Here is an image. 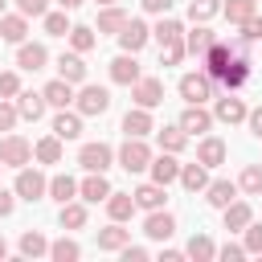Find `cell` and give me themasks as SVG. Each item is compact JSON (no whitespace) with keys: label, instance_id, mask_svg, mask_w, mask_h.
Masks as SVG:
<instances>
[{"label":"cell","instance_id":"f5cc1de1","mask_svg":"<svg viewBox=\"0 0 262 262\" xmlns=\"http://www.w3.org/2000/svg\"><path fill=\"white\" fill-rule=\"evenodd\" d=\"M217 258H225V262H242V258H246V246L225 242V246H217Z\"/></svg>","mask_w":262,"mask_h":262},{"label":"cell","instance_id":"11a10c76","mask_svg":"<svg viewBox=\"0 0 262 262\" xmlns=\"http://www.w3.org/2000/svg\"><path fill=\"white\" fill-rule=\"evenodd\" d=\"M139 4H143V12H151V16H168L176 0H139Z\"/></svg>","mask_w":262,"mask_h":262},{"label":"cell","instance_id":"f907efd6","mask_svg":"<svg viewBox=\"0 0 262 262\" xmlns=\"http://www.w3.org/2000/svg\"><path fill=\"white\" fill-rule=\"evenodd\" d=\"M16 102H8V98H0V131H12L16 127Z\"/></svg>","mask_w":262,"mask_h":262},{"label":"cell","instance_id":"ffe728a7","mask_svg":"<svg viewBox=\"0 0 262 262\" xmlns=\"http://www.w3.org/2000/svg\"><path fill=\"white\" fill-rule=\"evenodd\" d=\"M53 135H57L61 143L78 139V135H82V115H78V111H66V106H61V111L53 115Z\"/></svg>","mask_w":262,"mask_h":262},{"label":"cell","instance_id":"91938a15","mask_svg":"<svg viewBox=\"0 0 262 262\" xmlns=\"http://www.w3.org/2000/svg\"><path fill=\"white\" fill-rule=\"evenodd\" d=\"M57 4H61L66 12H74V8H82V0H57Z\"/></svg>","mask_w":262,"mask_h":262},{"label":"cell","instance_id":"94428289","mask_svg":"<svg viewBox=\"0 0 262 262\" xmlns=\"http://www.w3.org/2000/svg\"><path fill=\"white\" fill-rule=\"evenodd\" d=\"M4 254H8V242H4V237H0V258H4Z\"/></svg>","mask_w":262,"mask_h":262},{"label":"cell","instance_id":"ab89813d","mask_svg":"<svg viewBox=\"0 0 262 262\" xmlns=\"http://www.w3.org/2000/svg\"><path fill=\"white\" fill-rule=\"evenodd\" d=\"M237 192L262 196V164H246V168H242V176H237Z\"/></svg>","mask_w":262,"mask_h":262},{"label":"cell","instance_id":"4fadbf2b","mask_svg":"<svg viewBox=\"0 0 262 262\" xmlns=\"http://www.w3.org/2000/svg\"><path fill=\"white\" fill-rule=\"evenodd\" d=\"M213 119H217V123H229V127H233V123H246V102H242V98L229 90L225 98H217V106H213Z\"/></svg>","mask_w":262,"mask_h":262},{"label":"cell","instance_id":"836d02e7","mask_svg":"<svg viewBox=\"0 0 262 262\" xmlns=\"http://www.w3.org/2000/svg\"><path fill=\"white\" fill-rule=\"evenodd\" d=\"M49 196H53L57 205L74 201V196H78V180H74V176H66V172H57V176L49 180Z\"/></svg>","mask_w":262,"mask_h":262},{"label":"cell","instance_id":"816d5d0a","mask_svg":"<svg viewBox=\"0 0 262 262\" xmlns=\"http://www.w3.org/2000/svg\"><path fill=\"white\" fill-rule=\"evenodd\" d=\"M16 12L20 16H45L49 12V0H16Z\"/></svg>","mask_w":262,"mask_h":262},{"label":"cell","instance_id":"60d3db41","mask_svg":"<svg viewBox=\"0 0 262 262\" xmlns=\"http://www.w3.org/2000/svg\"><path fill=\"white\" fill-rule=\"evenodd\" d=\"M70 45H74V53H90L98 45V37L90 25H70Z\"/></svg>","mask_w":262,"mask_h":262},{"label":"cell","instance_id":"e7e4bbea","mask_svg":"<svg viewBox=\"0 0 262 262\" xmlns=\"http://www.w3.org/2000/svg\"><path fill=\"white\" fill-rule=\"evenodd\" d=\"M0 168H4V164H0Z\"/></svg>","mask_w":262,"mask_h":262},{"label":"cell","instance_id":"6f0895ef","mask_svg":"<svg viewBox=\"0 0 262 262\" xmlns=\"http://www.w3.org/2000/svg\"><path fill=\"white\" fill-rule=\"evenodd\" d=\"M246 123H250V131L262 139V106H254V111H246Z\"/></svg>","mask_w":262,"mask_h":262},{"label":"cell","instance_id":"7bdbcfd3","mask_svg":"<svg viewBox=\"0 0 262 262\" xmlns=\"http://www.w3.org/2000/svg\"><path fill=\"white\" fill-rule=\"evenodd\" d=\"M82 225H86V205L66 201L61 205V229H82Z\"/></svg>","mask_w":262,"mask_h":262},{"label":"cell","instance_id":"277c9868","mask_svg":"<svg viewBox=\"0 0 262 262\" xmlns=\"http://www.w3.org/2000/svg\"><path fill=\"white\" fill-rule=\"evenodd\" d=\"M78 164L86 168V172H106L111 164H115V151H111V143H82V151H78Z\"/></svg>","mask_w":262,"mask_h":262},{"label":"cell","instance_id":"5b68a950","mask_svg":"<svg viewBox=\"0 0 262 262\" xmlns=\"http://www.w3.org/2000/svg\"><path fill=\"white\" fill-rule=\"evenodd\" d=\"M147 164H151V147H147L143 139H127V143L119 147V168H127V172H147Z\"/></svg>","mask_w":262,"mask_h":262},{"label":"cell","instance_id":"e575fe53","mask_svg":"<svg viewBox=\"0 0 262 262\" xmlns=\"http://www.w3.org/2000/svg\"><path fill=\"white\" fill-rule=\"evenodd\" d=\"M20 254H25V258H41V254H49V237H45L41 229H25V233H20Z\"/></svg>","mask_w":262,"mask_h":262},{"label":"cell","instance_id":"cb8c5ba5","mask_svg":"<svg viewBox=\"0 0 262 262\" xmlns=\"http://www.w3.org/2000/svg\"><path fill=\"white\" fill-rule=\"evenodd\" d=\"M127 242H131V229H123V221H111L106 229H98V250L106 254H119Z\"/></svg>","mask_w":262,"mask_h":262},{"label":"cell","instance_id":"8992f818","mask_svg":"<svg viewBox=\"0 0 262 262\" xmlns=\"http://www.w3.org/2000/svg\"><path fill=\"white\" fill-rule=\"evenodd\" d=\"M147 37H151V29H147L143 20H135V16H127V25L119 29V45H123V53H139V49L147 45Z\"/></svg>","mask_w":262,"mask_h":262},{"label":"cell","instance_id":"9f6ffc18","mask_svg":"<svg viewBox=\"0 0 262 262\" xmlns=\"http://www.w3.org/2000/svg\"><path fill=\"white\" fill-rule=\"evenodd\" d=\"M12 209H16V192L0 188V217H12Z\"/></svg>","mask_w":262,"mask_h":262},{"label":"cell","instance_id":"7a4b0ae2","mask_svg":"<svg viewBox=\"0 0 262 262\" xmlns=\"http://www.w3.org/2000/svg\"><path fill=\"white\" fill-rule=\"evenodd\" d=\"M12 192H16V201H41L45 192H49V180L37 172V168H16V184H12Z\"/></svg>","mask_w":262,"mask_h":262},{"label":"cell","instance_id":"74e56055","mask_svg":"<svg viewBox=\"0 0 262 262\" xmlns=\"http://www.w3.org/2000/svg\"><path fill=\"white\" fill-rule=\"evenodd\" d=\"M33 156H37L41 164H61V139H57V135L37 139V143H33Z\"/></svg>","mask_w":262,"mask_h":262},{"label":"cell","instance_id":"d4e9b609","mask_svg":"<svg viewBox=\"0 0 262 262\" xmlns=\"http://www.w3.org/2000/svg\"><path fill=\"white\" fill-rule=\"evenodd\" d=\"M29 37V16H20V12H0V41H12V45H20Z\"/></svg>","mask_w":262,"mask_h":262},{"label":"cell","instance_id":"6da1fadb","mask_svg":"<svg viewBox=\"0 0 262 262\" xmlns=\"http://www.w3.org/2000/svg\"><path fill=\"white\" fill-rule=\"evenodd\" d=\"M74 106H78V115L86 119H94V115H106L111 111V90L106 86H94V82H82V90L74 94Z\"/></svg>","mask_w":262,"mask_h":262},{"label":"cell","instance_id":"52a82bcc","mask_svg":"<svg viewBox=\"0 0 262 262\" xmlns=\"http://www.w3.org/2000/svg\"><path fill=\"white\" fill-rule=\"evenodd\" d=\"M131 98H135V106L151 111V106L164 102V82H160V78H139V82L131 86Z\"/></svg>","mask_w":262,"mask_h":262},{"label":"cell","instance_id":"1f68e13d","mask_svg":"<svg viewBox=\"0 0 262 262\" xmlns=\"http://www.w3.org/2000/svg\"><path fill=\"white\" fill-rule=\"evenodd\" d=\"M258 12V0H225L221 4V16L229 20V25H242V20H250Z\"/></svg>","mask_w":262,"mask_h":262},{"label":"cell","instance_id":"d590c367","mask_svg":"<svg viewBox=\"0 0 262 262\" xmlns=\"http://www.w3.org/2000/svg\"><path fill=\"white\" fill-rule=\"evenodd\" d=\"M123 25H127V12L115 8V4H102V12H98V33H115V37H119Z\"/></svg>","mask_w":262,"mask_h":262},{"label":"cell","instance_id":"5bb4252c","mask_svg":"<svg viewBox=\"0 0 262 262\" xmlns=\"http://www.w3.org/2000/svg\"><path fill=\"white\" fill-rule=\"evenodd\" d=\"M156 127H151V111H143V106H131L127 115H123V135L127 139H143V135H151Z\"/></svg>","mask_w":262,"mask_h":262},{"label":"cell","instance_id":"f1b7e54d","mask_svg":"<svg viewBox=\"0 0 262 262\" xmlns=\"http://www.w3.org/2000/svg\"><path fill=\"white\" fill-rule=\"evenodd\" d=\"M41 94H45V102H49V106H57V111L74 102V86H70L66 78H53V82H45V90H41Z\"/></svg>","mask_w":262,"mask_h":262},{"label":"cell","instance_id":"be15d7a7","mask_svg":"<svg viewBox=\"0 0 262 262\" xmlns=\"http://www.w3.org/2000/svg\"><path fill=\"white\" fill-rule=\"evenodd\" d=\"M4 4H8V0H0V12H4Z\"/></svg>","mask_w":262,"mask_h":262},{"label":"cell","instance_id":"44dd1931","mask_svg":"<svg viewBox=\"0 0 262 262\" xmlns=\"http://www.w3.org/2000/svg\"><path fill=\"white\" fill-rule=\"evenodd\" d=\"M78 196H82V201H90V205H98V201H106V196H111V180H106L102 172H86V180L78 184Z\"/></svg>","mask_w":262,"mask_h":262},{"label":"cell","instance_id":"603a6c76","mask_svg":"<svg viewBox=\"0 0 262 262\" xmlns=\"http://www.w3.org/2000/svg\"><path fill=\"white\" fill-rule=\"evenodd\" d=\"M57 78H66L70 86H82V82H86V61H82V53H61V57H57Z\"/></svg>","mask_w":262,"mask_h":262},{"label":"cell","instance_id":"681fc988","mask_svg":"<svg viewBox=\"0 0 262 262\" xmlns=\"http://www.w3.org/2000/svg\"><path fill=\"white\" fill-rule=\"evenodd\" d=\"M16 94H20V78L12 70H4L0 74V98H16Z\"/></svg>","mask_w":262,"mask_h":262},{"label":"cell","instance_id":"6125c7cd","mask_svg":"<svg viewBox=\"0 0 262 262\" xmlns=\"http://www.w3.org/2000/svg\"><path fill=\"white\" fill-rule=\"evenodd\" d=\"M94 4H115V0H94Z\"/></svg>","mask_w":262,"mask_h":262},{"label":"cell","instance_id":"7dc6e473","mask_svg":"<svg viewBox=\"0 0 262 262\" xmlns=\"http://www.w3.org/2000/svg\"><path fill=\"white\" fill-rule=\"evenodd\" d=\"M164 53H160V61L164 66H180V57H184V37L180 41H168V45H160Z\"/></svg>","mask_w":262,"mask_h":262},{"label":"cell","instance_id":"b9f144b4","mask_svg":"<svg viewBox=\"0 0 262 262\" xmlns=\"http://www.w3.org/2000/svg\"><path fill=\"white\" fill-rule=\"evenodd\" d=\"M156 139H160V151H184V143H188V135L180 131V123L176 127H160Z\"/></svg>","mask_w":262,"mask_h":262},{"label":"cell","instance_id":"4316f807","mask_svg":"<svg viewBox=\"0 0 262 262\" xmlns=\"http://www.w3.org/2000/svg\"><path fill=\"white\" fill-rule=\"evenodd\" d=\"M213 41H217V37H213V29H205V20H196V29H192V33H184V53L205 57V49H209Z\"/></svg>","mask_w":262,"mask_h":262},{"label":"cell","instance_id":"f546056e","mask_svg":"<svg viewBox=\"0 0 262 262\" xmlns=\"http://www.w3.org/2000/svg\"><path fill=\"white\" fill-rule=\"evenodd\" d=\"M106 213H111V221H131V213H135V196L111 188V196H106Z\"/></svg>","mask_w":262,"mask_h":262},{"label":"cell","instance_id":"ac0fdd59","mask_svg":"<svg viewBox=\"0 0 262 262\" xmlns=\"http://www.w3.org/2000/svg\"><path fill=\"white\" fill-rule=\"evenodd\" d=\"M229 57H233V45L213 41V45L205 49V57H201V61H205V74H209V78H221V70L229 66Z\"/></svg>","mask_w":262,"mask_h":262},{"label":"cell","instance_id":"ee69618b","mask_svg":"<svg viewBox=\"0 0 262 262\" xmlns=\"http://www.w3.org/2000/svg\"><path fill=\"white\" fill-rule=\"evenodd\" d=\"M217 12H221V0H192V4H188V20H192V25H196V20H213Z\"/></svg>","mask_w":262,"mask_h":262},{"label":"cell","instance_id":"e0dca14e","mask_svg":"<svg viewBox=\"0 0 262 262\" xmlns=\"http://www.w3.org/2000/svg\"><path fill=\"white\" fill-rule=\"evenodd\" d=\"M131 196H135V209H147V213H151V209H164V201H168V184L147 180V184H139Z\"/></svg>","mask_w":262,"mask_h":262},{"label":"cell","instance_id":"2e32d148","mask_svg":"<svg viewBox=\"0 0 262 262\" xmlns=\"http://www.w3.org/2000/svg\"><path fill=\"white\" fill-rule=\"evenodd\" d=\"M147 172H151V180H156V184H172V180L180 176V164H176V151H160V156H151V164H147Z\"/></svg>","mask_w":262,"mask_h":262},{"label":"cell","instance_id":"9a60e30c","mask_svg":"<svg viewBox=\"0 0 262 262\" xmlns=\"http://www.w3.org/2000/svg\"><path fill=\"white\" fill-rule=\"evenodd\" d=\"M225 156H229V147H225V139H217V135H205V139L196 143V160H201L205 168H221Z\"/></svg>","mask_w":262,"mask_h":262},{"label":"cell","instance_id":"484cf974","mask_svg":"<svg viewBox=\"0 0 262 262\" xmlns=\"http://www.w3.org/2000/svg\"><path fill=\"white\" fill-rule=\"evenodd\" d=\"M221 213H225V229H229V233H242V229L254 221V209H250L246 201H229Z\"/></svg>","mask_w":262,"mask_h":262},{"label":"cell","instance_id":"d6986e66","mask_svg":"<svg viewBox=\"0 0 262 262\" xmlns=\"http://www.w3.org/2000/svg\"><path fill=\"white\" fill-rule=\"evenodd\" d=\"M45 106H49V102H45L41 90H20V94H16V115L29 119V123H37V119L45 115Z\"/></svg>","mask_w":262,"mask_h":262},{"label":"cell","instance_id":"4dcf8cb0","mask_svg":"<svg viewBox=\"0 0 262 262\" xmlns=\"http://www.w3.org/2000/svg\"><path fill=\"white\" fill-rule=\"evenodd\" d=\"M184 258L213 262V258H217V246H213V237H209V233H192V237H188V246H184Z\"/></svg>","mask_w":262,"mask_h":262},{"label":"cell","instance_id":"f35d334b","mask_svg":"<svg viewBox=\"0 0 262 262\" xmlns=\"http://www.w3.org/2000/svg\"><path fill=\"white\" fill-rule=\"evenodd\" d=\"M49 258L53 262H78L82 258V246L74 237H57V242H49Z\"/></svg>","mask_w":262,"mask_h":262},{"label":"cell","instance_id":"ba28073f","mask_svg":"<svg viewBox=\"0 0 262 262\" xmlns=\"http://www.w3.org/2000/svg\"><path fill=\"white\" fill-rule=\"evenodd\" d=\"M143 233H147L151 242H168V237L176 233V217H172L168 209H151L147 221H143Z\"/></svg>","mask_w":262,"mask_h":262},{"label":"cell","instance_id":"f6af8a7d","mask_svg":"<svg viewBox=\"0 0 262 262\" xmlns=\"http://www.w3.org/2000/svg\"><path fill=\"white\" fill-rule=\"evenodd\" d=\"M41 20H45V33H49V37H66V33H70V16H66V8H61V12H45Z\"/></svg>","mask_w":262,"mask_h":262},{"label":"cell","instance_id":"9c48e42d","mask_svg":"<svg viewBox=\"0 0 262 262\" xmlns=\"http://www.w3.org/2000/svg\"><path fill=\"white\" fill-rule=\"evenodd\" d=\"M213 94V78L209 74H184L180 78V98L184 102H205Z\"/></svg>","mask_w":262,"mask_h":262},{"label":"cell","instance_id":"d6a6232c","mask_svg":"<svg viewBox=\"0 0 262 262\" xmlns=\"http://www.w3.org/2000/svg\"><path fill=\"white\" fill-rule=\"evenodd\" d=\"M246 78H250V61H246V57H229V66L221 70V82H225V90H237Z\"/></svg>","mask_w":262,"mask_h":262},{"label":"cell","instance_id":"3957f363","mask_svg":"<svg viewBox=\"0 0 262 262\" xmlns=\"http://www.w3.org/2000/svg\"><path fill=\"white\" fill-rule=\"evenodd\" d=\"M33 160V143L25 135H4L0 139V164L4 168H25Z\"/></svg>","mask_w":262,"mask_h":262},{"label":"cell","instance_id":"8fae6325","mask_svg":"<svg viewBox=\"0 0 262 262\" xmlns=\"http://www.w3.org/2000/svg\"><path fill=\"white\" fill-rule=\"evenodd\" d=\"M45 61H49V49L41 45V41H20V49H16V66L20 70H45Z\"/></svg>","mask_w":262,"mask_h":262},{"label":"cell","instance_id":"db71d44e","mask_svg":"<svg viewBox=\"0 0 262 262\" xmlns=\"http://www.w3.org/2000/svg\"><path fill=\"white\" fill-rule=\"evenodd\" d=\"M119 258H123V262H147V258H151V254H147V250H143V246H131V242H127V246H123V250H119Z\"/></svg>","mask_w":262,"mask_h":262},{"label":"cell","instance_id":"680465c9","mask_svg":"<svg viewBox=\"0 0 262 262\" xmlns=\"http://www.w3.org/2000/svg\"><path fill=\"white\" fill-rule=\"evenodd\" d=\"M184 250H160V262H180Z\"/></svg>","mask_w":262,"mask_h":262},{"label":"cell","instance_id":"83f0119b","mask_svg":"<svg viewBox=\"0 0 262 262\" xmlns=\"http://www.w3.org/2000/svg\"><path fill=\"white\" fill-rule=\"evenodd\" d=\"M188 192H205V184H209V168L196 160V164H180V176H176Z\"/></svg>","mask_w":262,"mask_h":262},{"label":"cell","instance_id":"7c38bea8","mask_svg":"<svg viewBox=\"0 0 262 262\" xmlns=\"http://www.w3.org/2000/svg\"><path fill=\"white\" fill-rule=\"evenodd\" d=\"M143 74H139V61H135V53H119L115 61H111V82H119V86H135Z\"/></svg>","mask_w":262,"mask_h":262},{"label":"cell","instance_id":"8d00e7d4","mask_svg":"<svg viewBox=\"0 0 262 262\" xmlns=\"http://www.w3.org/2000/svg\"><path fill=\"white\" fill-rule=\"evenodd\" d=\"M151 37H156L160 45H168V41H180V37H184V25H180L176 16H160V20H156V29H151Z\"/></svg>","mask_w":262,"mask_h":262},{"label":"cell","instance_id":"c3c4849f","mask_svg":"<svg viewBox=\"0 0 262 262\" xmlns=\"http://www.w3.org/2000/svg\"><path fill=\"white\" fill-rule=\"evenodd\" d=\"M242 233H246V242H242V246H246V254H262V225H254V221H250Z\"/></svg>","mask_w":262,"mask_h":262},{"label":"cell","instance_id":"7402d4cb","mask_svg":"<svg viewBox=\"0 0 262 262\" xmlns=\"http://www.w3.org/2000/svg\"><path fill=\"white\" fill-rule=\"evenodd\" d=\"M229 201H237V184L233 180H209L205 184V205L209 209H225Z\"/></svg>","mask_w":262,"mask_h":262},{"label":"cell","instance_id":"bcb514c9","mask_svg":"<svg viewBox=\"0 0 262 262\" xmlns=\"http://www.w3.org/2000/svg\"><path fill=\"white\" fill-rule=\"evenodd\" d=\"M237 29H242V41H246V45H254V41H262V16H258V12H254L250 20H242Z\"/></svg>","mask_w":262,"mask_h":262},{"label":"cell","instance_id":"30bf717a","mask_svg":"<svg viewBox=\"0 0 262 262\" xmlns=\"http://www.w3.org/2000/svg\"><path fill=\"white\" fill-rule=\"evenodd\" d=\"M213 127V115L205 111V102H188V111L180 115V131L184 135H205Z\"/></svg>","mask_w":262,"mask_h":262}]
</instances>
